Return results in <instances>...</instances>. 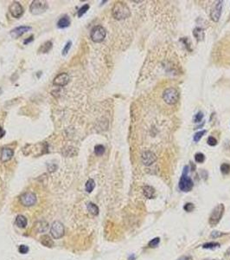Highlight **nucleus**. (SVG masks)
Instances as JSON below:
<instances>
[{"label": "nucleus", "mask_w": 230, "mask_h": 260, "mask_svg": "<svg viewBox=\"0 0 230 260\" xmlns=\"http://www.w3.org/2000/svg\"><path fill=\"white\" fill-rule=\"evenodd\" d=\"M112 13L115 19L122 20L131 16V11L129 7L123 2H116L112 9Z\"/></svg>", "instance_id": "f257e3e1"}, {"label": "nucleus", "mask_w": 230, "mask_h": 260, "mask_svg": "<svg viewBox=\"0 0 230 260\" xmlns=\"http://www.w3.org/2000/svg\"><path fill=\"white\" fill-rule=\"evenodd\" d=\"M225 211V206L223 204L217 205L211 212L210 218H209V224L211 226L217 225L221 221Z\"/></svg>", "instance_id": "f03ea898"}, {"label": "nucleus", "mask_w": 230, "mask_h": 260, "mask_svg": "<svg viewBox=\"0 0 230 260\" xmlns=\"http://www.w3.org/2000/svg\"><path fill=\"white\" fill-rule=\"evenodd\" d=\"M163 99L167 104L174 105L179 99V93L174 88H168L163 93Z\"/></svg>", "instance_id": "7ed1b4c3"}, {"label": "nucleus", "mask_w": 230, "mask_h": 260, "mask_svg": "<svg viewBox=\"0 0 230 260\" xmlns=\"http://www.w3.org/2000/svg\"><path fill=\"white\" fill-rule=\"evenodd\" d=\"M49 7L48 2L44 0H35L30 6V11L33 15H40L47 11Z\"/></svg>", "instance_id": "20e7f679"}, {"label": "nucleus", "mask_w": 230, "mask_h": 260, "mask_svg": "<svg viewBox=\"0 0 230 260\" xmlns=\"http://www.w3.org/2000/svg\"><path fill=\"white\" fill-rule=\"evenodd\" d=\"M107 36V31L104 27L100 25H96L92 30L90 33V37L95 43H101Z\"/></svg>", "instance_id": "39448f33"}, {"label": "nucleus", "mask_w": 230, "mask_h": 260, "mask_svg": "<svg viewBox=\"0 0 230 260\" xmlns=\"http://www.w3.org/2000/svg\"><path fill=\"white\" fill-rule=\"evenodd\" d=\"M178 186H179V189L184 193H188V192H190L194 186V182L191 180L190 177H189L188 174H185V173H183L181 178H180V180H179V184H178Z\"/></svg>", "instance_id": "423d86ee"}, {"label": "nucleus", "mask_w": 230, "mask_h": 260, "mask_svg": "<svg viewBox=\"0 0 230 260\" xmlns=\"http://www.w3.org/2000/svg\"><path fill=\"white\" fill-rule=\"evenodd\" d=\"M50 233L56 239H61L64 235V226L60 221H55L51 225Z\"/></svg>", "instance_id": "0eeeda50"}, {"label": "nucleus", "mask_w": 230, "mask_h": 260, "mask_svg": "<svg viewBox=\"0 0 230 260\" xmlns=\"http://www.w3.org/2000/svg\"><path fill=\"white\" fill-rule=\"evenodd\" d=\"M222 6H223V2L222 1H216L212 7L210 12L211 19L214 22H218L219 19L221 18L222 11Z\"/></svg>", "instance_id": "6e6552de"}, {"label": "nucleus", "mask_w": 230, "mask_h": 260, "mask_svg": "<svg viewBox=\"0 0 230 260\" xmlns=\"http://www.w3.org/2000/svg\"><path fill=\"white\" fill-rule=\"evenodd\" d=\"M20 201L24 206H31L37 203V196L33 193H25L20 197Z\"/></svg>", "instance_id": "1a4fd4ad"}, {"label": "nucleus", "mask_w": 230, "mask_h": 260, "mask_svg": "<svg viewBox=\"0 0 230 260\" xmlns=\"http://www.w3.org/2000/svg\"><path fill=\"white\" fill-rule=\"evenodd\" d=\"M9 11L11 12V14L12 15L13 18H19L20 17L23 16V6L20 4L18 2L15 1V2H12L10 6H9Z\"/></svg>", "instance_id": "9d476101"}, {"label": "nucleus", "mask_w": 230, "mask_h": 260, "mask_svg": "<svg viewBox=\"0 0 230 260\" xmlns=\"http://www.w3.org/2000/svg\"><path fill=\"white\" fill-rule=\"evenodd\" d=\"M142 162L145 166L150 167L157 161V156L152 151H145L141 155Z\"/></svg>", "instance_id": "9b49d317"}, {"label": "nucleus", "mask_w": 230, "mask_h": 260, "mask_svg": "<svg viewBox=\"0 0 230 260\" xmlns=\"http://www.w3.org/2000/svg\"><path fill=\"white\" fill-rule=\"evenodd\" d=\"M69 75L67 73H61V74L57 75L54 81H53V84L55 86H58V87H63V86H66L68 82H69Z\"/></svg>", "instance_id": "f8f14e48"}, {"label": "nucleus", "mask_w": 230, "mask_h": 260, "mask_svg": "<svg viewBox=\"0 0 230 260\" xmlns=\"http://www.w3.org/2000/svg\"><path fill=\"white\" fill-rule=\"evenodd\" d=\"M30 30H31V27L30 26L22 25V26H18V27L13 29L11 31V37H14V38H18V37H21L22 35H23L24 33L28 32Z\"/></svg>", "instance_id": "ddd939ff"}, {"label": "nucleus", "mask_w": 230, "mask_h": 260, "mask_svg": "<svg viewBox=\"0 0 230 260\" xmlns=\"http://www.w3.org/2000/svg\"><path fill=\"white\" fill-rule=\"evenodd\" d=\"M14 154V151L9 148H4L1 151V161L3 162L9 161Z\"/></svg>", "instance_id": "4468645a"}, {"label": "nucleus", "mask_w": 230, "mask_h": 260, "mask_svg": "<svg viewBox=\"0 0 230 260\" xmlns=\"http://www.w3.org/2000/svg\"><path fill=\"white\" fill-rule=\"evenodd\" d=\"M70 25V18L68 16H63L57 22V27L60 29H65Z\"/></svg>", "instance_id": "2eb2a0df"}, {"label": "nucleus", "mask_w": 230, "mask_h": 260, "mask_svg": "<svg viewBox=\"0 0 230 260\" xmlns=\"http://www.w3.org/2000/svg\"><path fill=\"white\" fill-rule=\"evenodd\" d=\"M143 193L145 198L147 199H153L155 196V190L152 186H145L143 187Z\"/></svg>", "instance_id": "dca6fc26"}, {"label": "nucleus", "mask_w": 230, "mask_h": 260, "mask_svg": "<svg viewBox=\"0 0 230 260\" xmlns=\"http://www.w3.org/2000/svg\"><path fill=\"white\" fill-rule=\"evenodd\" d=\"M48 227H49V224L44 220L37 221L35 224V228L38 232H45L47 231Z\"/></svg>", "instance_id": "f3484780"}, {"label": "nucleus", "mask_w": 230, "mask_h": 260, "mask_svg": "<svg viewBox=\"0 0 230 260\" xmlns=\"http://www.w3.org/2000/svg\"><path fill=\"white\" fill-rule=\"evenodd\" d=\"M41 243L42 245L51 248L54 246V241L52 240V239L49 236V235H43L41 237Z\"/></svg>", "instance_id": "a211bd4d"}, {"label": "nucleus", "mask_w": 230, "mask_h": 260, "mask_svg": "<svg viewBox=\"0 0 230 260\" xmlns=\"http://www.w3.org/2000/svg\"><path fill=\"white\" fill-rule=\"evenodd\" d=\"M52 49V42L50 41H47L45 42L43 44L41 45V47L39 48L38 51L41 53H47L49 52L50 50Z\"/></svg>", "instance_id": "6ab92c4d"}, {"label": "nucleus", "mask_w": 230, "mask_h": 260, "mask_svg": "<svg viewBox=\"0 0 230 260\" xmlns=\"http://www.w3.org/2000/svg\"><path fill=\"white\" fill-rule=\"evenodd\" d=\"M28 224V221H27V219L23 216V215H18L16 219V224L20 227V228H24L26 227Z\"/></svg>", "instance_id": "aec40b11"}, {"label": "nucleus", "mask_w": 230, "mask_h": 260, "mask_svg": "<svg viewBox=\"0 0 230 260\" xmlns=\"http://www.w3.org/2000/svg\"><path fill=\"white\" fill-rule=\"evenodd\" d=\"M87 208L88 212H89L92 215L96 216V215L99 214V207H98L95 204H94V203H92V202H89L88 204L87 205Z\"/></svg>", "instance_id": "412c9836"}, {"label": "nucleus", "mask_w": 230, "mask_h": 260, "mask_svg": "<svg viewBox=\"0 0 230 260\" xmlns=\"http://www.w3.org/2000/svg\"><path fill=\"white\" fill-rule=\"evenodd\" d=\"M193 35H194V37H195L198 41H202V40H203V38H204V31H203L202 29L197 27V28L194 29V31H193Z\"/></svg>", "instance_id": "4be33fe9"}, {"label": "nucleus", "mask_w": 230, "mask_h": 260, "mask_svg": "<svg viewBox=\"0 0 230 260\" xmlns=\"http://www.w3.org/2000/svg\"><path fill=\"white\" fill-rule=\"evenodd\" d=\"M95 182L93 179H89L87 183H86V186H85V188H86V191L87 193H92L93 190L95 189Z\"/></svg>", "instance_id": "5701e85b"}, {"label": "nucleus", "mask_w": 230, "mask_h": 260, "mask_svg": "<svg viewBox=\"0 0 230 260\" xmlns=\"http://www.w3.org/2000/svg\"><path fill=\"white\" fill-rule=\"evenodd\" d=\"M89 10V4H84L82 7H80V9H79V11H78V17L79 18H80V17H82L87 11Z\"/></svg>", "instance_id": "b1692460"}, {"label": "nucleus", "mask_w": 230, "mask_h": 260, "mask_svg": "<svg viewBox=\"0 0 230 260\" xmlns=\"http://www.w3.org/2000/svg\"><path fill=\"white\" fill-rule=\"evenodd\" d=\"M221 172L222 174L227 175L230 173V165L228 163H223L221 166Z\"/></svg>", "instance_id": "393cba45"}, {"label": "nucleus", "mask_w": 230, "mask_h": 260, "mask_svg": "<svg viewBox=\"0 0 230 260\" xmlns=\"http://www.w3.org/2000/svg\"><path fill=\"white\" fill-rule=\"evenodd\" d=\"M220 244L216 243V242H210V243H206L202 245V248L204 249H214L216 247H219Z\"/></svg>", "instance_id": "a878e982"}, {"label": "nucleus", "mask_w": 230, "mask_h": 260, "mask_svg": "<svg viewBox=\"0 0 230 260\" xmlns=\"http://www.w3.org/2000/svg\"><path fill=\"white\" fill-rule=\"evenodd\" d=\"M105 153V147L102 145H97L95 148V153L98 156L102 155Z\"/></svg>", "instance_id": "bb28decb"}, {"label": "nucleus", "mask_w": 230, "mask_h": 260, "mask_svg": "<svg viewBox=\"0 0 230 260\" xmlns=\"http://www.w3.org/2000/svg\"><path fill=\"white\" fill-rule=\"evenodd\" d=\"M204 160H205V156H204L203 153H195V161L197 163H202L204 161Z\"/></svg>", "instance_id": "cd10ccee"}, {"label": "nucleus", "mask_w": 230, "mask_h": 260, "mask_svg": "<svg viewBox=\"0 0 230 260\" xmlns=\"http://www.w3.org/2000/svg\"><path fill=\"white\" fill-rule=\"evenodd\" d=\"M159 243H160V239L158 237H157V238H154L153 239H152L151 241L149 242L148 245L151 248H155V247H157L159 244Z\"/></svg>", "instance_id": "c85d7f7f"}, {"label": "nucleus", "mask_w": 230, "mask_h": 260, "mask_svg": "<svg viewBox=\"0 0 230 260\" xmlns=\"http://www.w3.org/2000/svg\"><path fill=\"white\" fill-rule=\"evenodd\" d=\"M205 133H206V131H205V130L199 131V132L195 133V134L194 135V141H195V142H198V141L201 140V138L203 136V134H204Z\"/></svg>", "instance_id": "c756f323"}, {"label": "nucleus", "mask_w": 230, "mask_h": 260, "mask_svg": "<svg viewBox=\"0 0 230 260\" xmlns=\"http://www.w3.org/2000/svg\"><path fill=\"white\" fill-rule=\"evenodd\" d=\"M71 45H72V42H71V41H68V42L66 43V45L64 46V48H63V50H62V55H63V56H66V55L68 53V51H69V50H70V48H71Z\"/></svg>", "instance_id": "7c9ffc66"}, {"label": "nucleus", "mask_w": 230, "mask_h": 260, "mask_svg": "<svg viewBox=\"0 0 230 260\" xmlns=\"http://www.w3.org/2000/svg\"><path fill=\"white\" fill-rule=\"evenodd\" d=\"M203 118V113L202 112H198L195 116H194V121L195 122H200Z\"/></svg>", "instance_id": "2f4dec72"}, {"label": "nucleus", "mask_w": 230, "mask_h": 260, "mask_svg": "<svg viewBox=\"0 0 230 260\" xmlns=\"http://www.w3.org/2000/svg\"><path fill=\"white\" fill-rule=\"evenodd\" d=\"M223 235H225V233L221 232H218V231H214V232H211L210 234L211 238H213V239H217V238H220V237H222Z\"/></svg>", "instance_id": "473e14b6"}, {"label": "nucleus", "mask_w": 230, "mask_h": 260, "mask_svg": "<svg viewBox=\"0 0 230 260\" xmlns=\"http://www.w3.org/2000/svg\"><path fill=\"white\" fill-rule=\"evenodd\" d=\"M183 209H184L186 212H192V211L195 209V205H194L193 203H187V204H185V205L183 206Z\"/></svg>", "instance_id": "72a5a7b5"}, {"label": "nucleus", "mask_w": 230, "mask_h": 260, "mask_svg": "<svg viewBox=\"0 0 230 260\" xmlns=\"http://www.w3.org/2000/svg\"><path fill=\"white\" fill-rule=\"evenodd\" d=\"M208 144L211 147H214V146H215L217 144V140L213 136H210L208 138Z\"/></svg>", "instance_id": "f704fd0d"}, {"label": "nucleus", "mask_w": 230, "mask_h": 260, "mask_svg": "<svg viewBox=\"0 0 230 260\" xmlns=\"http://www.w3.org/2000/svg\"><path fill=\"white\" fill-rule=\"evenodd\" d=\"M18 251H19V252L21 254H26L28 251H29V247L28 246H26V245H23V244H22V245H20L19 248H18Z\"/></svg>", "instance_id": "c9c22d12"}, {"label": "nucleus", "mask_w": 230, "mask_h": 260, "mask_svg": "<svg viewBox=\"0 0 230 260\" xmlns=\"http://www.w3.org/2000/svg\"><path fill=\"white\" fill-rule=\"evenodd\" d=\"M33 40H34V36H30L28 39H25V40L23 41V43H24V44H28V43H31Z\"/></svg>", "instance_id": "e433bc0d"}, {"label": "nucleus", "mask_w": 230, "mask_h": 260, "mask_svg": "<svg viewBox=\"0 0 230 260\" xmlns=\"http://www.w3.org/2000/svg\"><path fill=\"white\" fill-rule=\"evenodd\" d=\"M176 260H193L190 256H182Z\"/></svg>", "instance_id": "4c0bfd02"}, {"label": "nucleus", "mask_w": 230, "mask_h": 260, "mask_svg": "<svg viewBox=\"0 0 230 260\" xmlns=\"http://www.w3.org/2000/svg\"><path fill=\"white\" fill-rule=\"evenodd\" d=\"M4 134H5V130L2 127H0V139L3 138L4 136Z\"/></svg>", "instance_id": "58836bf2"}, {"label": "nucleus", "mask_w": 230, "mask_h": 260, "mask_svg": "<svg viewBox=\"0 0 230 260\" xmlns=\"http://www.w3.org/2000/svg\"><path fill=\"white\" fill-rule=\"evenodd\" d=\"M225 256L227 257V258H230V247L226 251V252H225Z\"/></svg>", "instance_id": "ea45409f"}, {"label": "nucleus", "mask_w": 230, "mask_h": 260, "mask_svg": "<svg viewBox=\"0 0 230 260\" xmlns=\"http://www.w3.org/2000/svg\"><path fill=\"white\" fill-rule=\"evenodd\" d=\"M134 259H135L134 256H133V255H132V257H130V259H130V260H134Z\"/></svg>", "instance_id": "a19ab883"}, {"label": "nucleus", "mask_w": 230, "mask_h": 260, "mask_svg": "<svg viewBox=\"0 0 230 260\" xmlns=\"http://www.w3.org/2000/svg\"></svg>", "instance_id": "79ce46f5"}]
</instances>
